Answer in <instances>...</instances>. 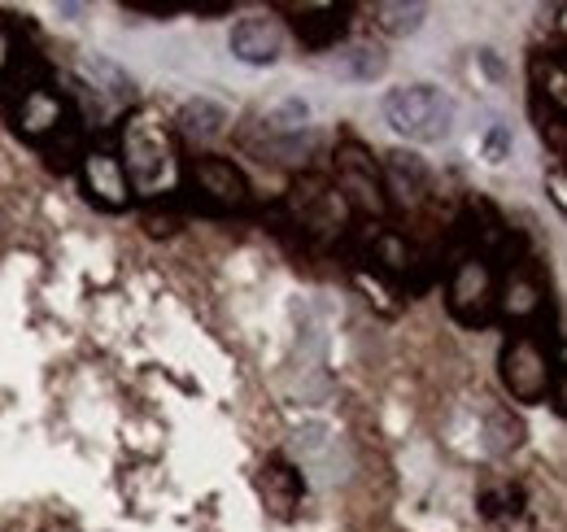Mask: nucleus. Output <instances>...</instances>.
Here are the masks:
<instances>
[{"instance_id": "nucleus-22", "label": "nucleus", "mask_w": 567, "mask_h": 532, "mask_svg": "<svg viewBox=\"0 0 567 532\" xmlns=\"http://www.w3.org/2000/svg\"><path fill=\"white\" fill-rule=\"evenodd\" d=\"M550 197L564 209V171H550Z\"/></svg>"}, {"instance_id": "nucleus-15", "label": "nucleus", "mask_w": 567, "mask_h": 532, "mask_svg": "<svg viewBox=\"0 0 567 532\" xmlns=\"http://www.w3.org/2000/svg\"><path fill=\"white\" fill-rule=\"evenodd\" d=\"M533 88H537V92H533L537 101L546 96V105L564 114L567 110V70H564V58H559V53H550V58L537 53V58H533Z\"/></svg>"}, {"instance_id": "nucleus-16", "label": "nucleus", "mask_w": 567, "mask_h": 532, "mask_svg": "<svg viewBox=\"0 0 567 532\" xmlns=\"http://www.w3.org/2000/svg\"><path fill=\"white\" fill-rule=\"evenodd\" d=\"M83 149H87V140H83V119H79V114H74L71 123L53 135V140L40 144V153H44V162H49L53 171H74L79 157H83Z\"/></svg>"}, {"instance_id": "nucleus-18", "label": "nucleus", "mask_w": 567, "mask_h": 532, "mask_svg": "<svg viewBox=\"0 0 567 532\" xmlns=\"http://www.w3.org/2000/svg\"><path fill=\"white\" fill-rule=\"evenodd\" d=\"M424 13H427V4H420V0H411V4H402V0L375 4V22H380L389 35H411V31H420V27H424Z\"/></svg>"}, {"instance_id": "nucleus-13", "label": "nucleus", "mask_w": 567, "mask_h": 532, "mask_svg": "<svg viewBox=\"0 0 567 532\" xmlns=\"http://www.w3.org/2000/svg\"><path fill=\"white\" fill-rule=\"evenodd\" d=\"M542 297H546V288H542V279L528 270V266H519V270H511V279H506V288L497 293V306L506 319H533L537 310H542Z\"/></svg>"}, {"instance_id": "nucleus-9", "label": "nucleus", "mask_w": 567, "mask_h": 532, "mask_svg": "<svg viewBox=\"0 0 567 532\" xmlns=\"http://www.w3.org/2000/svg\"><path fill=\"white\" fill-rule=\"evenodd\" d=\"M9 114H13V132L22 135V140H31L35 149H40L44 140H53V135L74 119L71 101H66L62 92H53V88H31V92H22Z\"/></svg>"}, {"instance_id": "nucleus-14", "label": "nucleus", "mask_w": 567, "mask_h": 532, "mask_svg": "<svg viewBox=\"0 0 567 532\" xmlns=\"http://www.w3.org/2000/svg\"><path fill=\"white\" fill-rule=\"evenodd\" d=\"M179 132L188 140H214V135L227 132V110L210 96H197L179 110Z\"/></svg>"}, {"instance_id": "nucleus-4", "label": "nucleus", "mask_w": 567, "mask_h": 532, "mask_svg": "<svg viewBox=\"0 0 567 532\" xmlns=\"http://www.w3.org/2000/svg\"><path fill=\"white\" fill-rule=\"evenodd\" d=\"M445 306H450V319L463 324V328H485L494 319L497 306V270L494 258L472 249L463 254L454 270H450V288H445Z\"/></svg>"}, {"instance_id": "nucleus-6", "label": "nucleus", "mask_w": 567, "mask_h": 532, "mask_svg": "<svg viewBox=\"0 0 567 532\" xmlns=\"http://www.w3.org/2000/svg\"><path fill=\"white\" fill-rule=\"evenodd\" d=\"M74 171H79L83 197L92 201V205H101V209H110V214H123V209L132 205V197H136V193H132V184H127L123 157H118V149H114L110 140L87 144Z\"/></svg>"}, {"instance_id": "nucleus-20", "label": "nucleus", "mask_w": 567, "mask_h": 532, "mask_svg": "<svg viewBox=\"0 0 567 532\" xmlns=\"http://www.w3.org/2000/svg\"><path fill=\"white\" fill-rule=\"evenodd\" d=\"M506 144H511V132H506L502 123H494L489 135H485V153H489V162H502V157H506Z\"/></svg>"}, {"instance_id": "nucleus-12", "label": "nucleus", "mask_w": 567, "mask_h": 532, "mask_svg": "<svg viewBox=\"0 0 567 532\" xmlns=\"http://www.w3.org/2000/svg\"><path fill=\"white\" fill-rule=\"evenodd\" d=\"M346 31H350V4H301L297 9V35L306 49H337Z\"/></svg>"}, {"instance_id": "nucleus-21", "label": "nucleus", "mask_w": 567, "mask_h": 532, "mask_svg": "<svg viewBox=\"0 0 567 532\" xmlns=\"http://www.w3.org/2000/svg\"><path fill=\"white\" fill-rule=\"evenodd\" d=\"M18 62V53H13V35H9V27L0 22V74Z\"/></svg>"}, {"instance_id": "nucleus-7", "label": "nucleus", "mask_w": 567, "mask_h": 532, "mask_svg": "<svg viewBox=\"0 0 567 532\" xmlns=\"http://www.w3.org/2000/svg\"><path fill=\"white\" fill-rule=\"evenodd\" d=\"M332 184H337V193L346 197L350 214H371V218H384V214H389L380 166L371 162V153H367L362 144H354V140L337 149V171H332Z\"/></svg>"}, {"instance_id": "nucleus-3", "label": "nucleus", "mask_w": 567, "mask_h": 532, "mask_svg": "<svg viewBox=\"0 0 567 532\" xmlns=\"http://www.w3.org/2000/svg\"><path fill=\"white\" fill-rule=\"evenodd\" d=\"M502 389L511 393V401H524V406H537L555 393L559 385V362L555 354H546V345L537 336L519 332L502 345Z\"/></svg>"}, {"instance_id": "nucleus-19", "label": "nucleus", "mask_w": 567, "mask_h": 532, "mask_svg": "<svg viewBox=\"0 0 567 532\" xmlns=\"http://www.w3.org/2000/svg\"><path fill=\"white\" fill-rule=\"evenodd\" d=\"M341 62H346V74H350V79H380L384 66H389V58H384L375 44H350V49L341 53Z\"/></svg>"}, {"instance_id": "nucleus-8", "label": "nucleus", "mask_w": 567, "mask_h": 532, "mask_svg": "<svg viewBox=\"0 0 567 532\" xmlns=\"http://www.w3.org/2000/svg\"><path fill=\"white\" fill-rule=\"evenodd\" d=\"M188 180H193V188L202 193V201H210L214 209H245V205L254 201L245 171H240L231 157H218V153L193 157V162H188Z\"/></svg>"}, {"instance_id": "nucleus-5", "label": "nucleus", "mask_w": 567, "mask_h": 532, "mask_svg": "<svg viewBox=\"0 0 567 532\" xmlns=\"http://www.w3.org/2000/svg\"><path fill=\"white\" fill-rule=\"evenodd\" d=\"M288 214H292V227H301L306 236H319V241H332L350 227V205L337 193V184L328 175H301L292 184V193L284 197Z\"/></svg>"}, {"instance_id": "nucleus-2", "label": "nucleus", "mask_w": 567, "mask_h": 532, "mask_svg": "<svg viewBox=\"0 0 567 532\" xmlns=\"http://www.w3.org/2000/svg\"><path fill=\"white\" fill-rule=\"evenodd\" d=\"M384 123L398 135L415 140V144H436L454 132V101L441 88L411 83V88H393L384 96Z\"/></svg>"}, {"instance_id": "nucleus-11", "label": "nucleus", "mask_w": 567, "mask_h": 532, "mask_svg": "<svg viewBox=\"0 0 567 532\" xmlns=\"http://www.w3.org/2000/svg\"><path fill=\"white\" fill-rule=\"evenodd\" d=\"M380 180H384V201H389V205L398 201V205L415 209V205H424L427 193H432V171H427V162L415 157V153H406V149H398V153L384 157Z\"/></svg>"}, {"instance_id": "nucleus-10", "label": "nucleus", "mask_w": 567, "mask_h": 532, "mask_svg": "<svg viewBox=\"0 0 567 532\" xmlns=\"http://www.w3.org/2000/svg\"><path fill=\"white\" fill-rule=\"evenodd\" d=\"M284 53V27L280 18L271 13H254V18H240L231 27V58L245 62V66H271Z\"/></svg>"}, {"instance_id": "nucleus-17", "label": "nucleus", "mask_w": 567, "mask_h": 532, "mask_svg": "<svg viewBox=\"0 0 567 532\" xmlns=\"http://www.w3.org/2000/svg\"><path fill=\"white\" fill-rule=\"evenodd\" d=\"M306 119H310V105H306L301 96H288V101L271 105V110L262 114V132H267V140L297 135V132H306Z\"/></svg>"}, {"instance_id": "nucleus-1", "label": "nucleus", "mask_w": 567, "mask_h": 532, "mask_svg": "<svg viewBox=\"0 0 567 532\" xmlns=\"http://www.w3.org/2000/svg\"><path fill=\"white\" fill-rule=\"evenodd\" d=\"M118 157H123V171H127V184L132 193L141 197H166L179 188V153H175V140L162 127V119L153 114H132L123 123L118 135Z\"/></svg>"}]
</instances>
